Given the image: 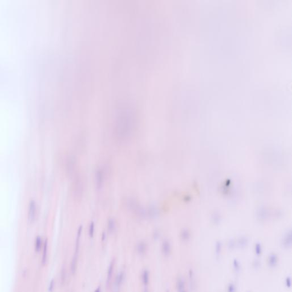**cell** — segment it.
Segmentation results:
<instances>
[{"mask_svg":"<svg viewBox=\"0 0 292 292\" xmlns=\"http://www.w3.org/2000/svg\"><path fill=\"white\" fill-rule=\"evenodd\" d=\"M115 260H113L110 263L108 267L107 272V277H106V284L107 286H109L111 281L113 278V274L114 272V268H115Z\"/></svg>","mask_w":292,"mask_h":292,"instance_id":"obj_3","label":"cell"},{"mask_svg":"<svg viewBox=\"0 0 292 292\" xmlns=\"http://www.w3.org/2000/svg\"><path fill=\"white\" fill-rule=\"evenodd\" d=\"M148 245L145 241H142L139 242L136 246V252L139 255H144L147 251Z\"/></svg>","mask_w":292,"mask_h":292,"instance_id":"obj_5","label":"cell"},{"mask_svg":"<svg viewBox=\"0 0 292 292\" xmlns=\"http://www.w3.org/2000/svg\"><path fill=\"white\" fill-rule=\"evenodd\" d=\"M94 233H95V224L94 223H91L90 226L88 227V235L91 237L92 238L94 236Z\"/></svg>","mask_w":292,"mask_h":292,"instance_id":"obj_16","label":"cell"},{"mask_svg":"<svg viewBox=\"0 0 292 292\" xmlns=\"http://www.w3.org/2000/svg\"><path fill=\"white\" fill-rule=\"evenodd\" d=\"M147 292V291H144V292Z\"/></svg>","mask_w":292,"mask_h":292,"instance_id":"obj_20","label":"cell"},{"mask_svg":"<svg viewBox=\"0 0 292 292\" xmlns=\"http://www.w3.org/2000/svg\"><path fill=\"white\" fill-rule=\"evenodd\" d=\"M54 286H55V282H54V280H52L50 282V284H49V291L50 292H52L54 290Z\"/></svg>","mask_w":292,"mask_h":292,"instance_id":"obj_17","label":"cell"},{"mask_svg":"<svg viewBox=\"0 0 292 292\" xmlns=\"http://www.w3.org/2000/svg\"><path fill=\"white\" fill-rule=\"evenodd\" d=\"M65 268H63L62 269L61 272V282L62 284H64L66 280L67 274Z\"/></svg>","mask_w":292,"mask_h":292,"instance_id":"obj_15","label":"cell"},{"mask_svg":"<svg viewBox=\"0 0 292 292\" xmlns=\"http://www.w3.org/2000/svg\"><path fill=\"white\" fill-rule=\"evenodd\" d=\"M47 257V241H45L43 244V253H42V263L43 264H45L46 263Z\"/></svg>","mask_w":292,"mask_h":292,"instance_id":"obj_11","label":"cell"},{"mask_svg":"<svg viewBox=\"0 0 292 292\" xmlns=\"http://www.w3.org/2000/svg\"><path fill=\"white\" fill-rule=\"evenodd\" d=\"M82 229H83V226H80L77 231V238H76V241H75V251H74V255H78L79 249H80V241H81V237L82 235Z\"/></svg>","mask_w":292,"mask_h":292,"instance_id":"obj_4","label":"cell"},{"mask_svg":"<svg viewBox=\"0 0 292 292\" xmlns=\"http://www.w3.org/2000/svg\"><path fill=\"white\" fill-rule=\"evenodd\" d=\"M103 181V174L101 170H98L96 173V182L98 188H101L102 185Z\"/></svg>","mask_w":292,"mask_h":292,"instance_id":"obj_9","label":"cell"},{"mask_svg":"<svg viewBox=\"0 0 292 292\" xmlns=\"http://www.w3.org/2000/svg\"><path fill=\"white\" fill-rule=\"evenodd\" d=\"M37 206L36 202L34 200H31L29 205V213H28V219L30 222L34 220L36 217Z\"/></svg>","mask_w":292,"mask_h":292,"instance_id":"obj_2","label":"cell"},{"mask_svg":"<svg viewBox=\"0 0 292 292\" xmlns=\"http://www.w3.org/2000/svg\"><path fill=\"white\" fill-rule=\"evenodd\" d=\"M108 231L110 233H113L115 229V222L113 219H110L108 221Z\"/></svg>","mask_w":292,"mask_h":292,"instance_id":"obj_13","label":"cell"},{"mask_svg":"<svg viewBox=\"0 0 292 292\" xmlns=\"http://www.w3.org/2000/svg\"><path fill=\"white\" fill-rule=\"evenodd\" d=\"M78 259V255L74 254V256L72 258V262L70 263V272L73 275L75 274V273L77 272Z\"/></svg>","mask_w":292,"mask_h":292,"instance_id":"obj_8","label":"cell"},{"mask_svg":"<svg viewBox=\"0 0 292 292\" xmlns=\"http://www.w3.org/2000/svg\"><path fill=\"white\" fill-rule=\"evenodd\" d=\"M176 287H177V289L180 292L183 290V289L185 287V282L183 280H182L181 278H179L176 282Z\"/></svg>","mask_w":292,"mask_h":292,"instance_id":"obj_14","label":"cell"},{"mask_svg":"<svg viewBox=\"0 0 292 292\" xmlns=\"http://www.w3.org/2000/svg\"><path fill=\"white\" fill-rule=\"evenodd\" d=\"M42 245V240L41 237L38 236L36 239L35 241V249L36 252H39L41 249V246Z\"/></svg>","mask_w":292,"mask_h":292,"instance_id":"obj_12","label":"cell"},{"mask_svg":"<svg viewBox=\"0 0 292 292\" xmlns=\"http://www.w3.org/2000/svg\"><path fill=\"white\" fill-rule=\"evenodd\" d=\"M94 292H102V289H101V287H98L94 290Z\"/></svg>","mask_w":292,"mask_h":292,"instance_id":"obj_18","label":"cell"},{"mask_svg":"<svg viewBox=\"0 0 292 292\" xmlns=\"http://www.w3.org/2000/svg\"><path fill=\"white\" fill-rule=\"evenodd\" d=\"M162 252L164 256H168L171 252V246L168 240H164L162 245Z\"/></svg>","mask_w":292,"mask_h":292,"instance_id":"obj_6","label":"cell"},{"mask_svg":"<svg viewBox=\"0 0 292 292\" xmlns=\"http://www.w3.org/2000/svg\"><path fill=\"white\" fill-rule=\"evenodd\" d=\"M106 233L104 232H103L102 235V241H104L105 240H106Z\"/></svg>","mask_w":292,"mask_h":292,"instance_id":"obj_19","label":"cell"},{"mask_svg":"<svg viewBox=\"0 0 292 292\" xmlns=\"http://www.w3.org/2000/svg\"><path fill=\"white\" fill-rule=\"evenodd\" d=\"M125 277H126V274H125V272L124 271H120L117 274V275L115 278L114 282V287L115 289V292H119V288L122 285L123 282L124 281Z\"/></svg>","mask_w":292,"mask_h":292,"instance_id":"obj_1","label":"cell"},{"mask_svg":"<svg viewBox=\"0 0 292 292\" xmlns=\"http://www.w3.org/2000/svg\"><path fill=\"white\" fill-rule=\"evenodd\" d=\"M268 262L269 265L272 266V267L275 266L276 264L277 263V262H278V257H277V255H275L274 253H273L272 255H271L270 256H269V258L268 259Z\"/></svg>","mask_w":292,"mask_h":292,"instance_id":"obj_10","label":"cell"},{"mask_svg":"<svg viewBox=\"0 0 292 292\" xmlns=\"http://www.w3.org/2000/svg\"><path fill=\"white\" fill-rule=\"evenodd\" d=\"M141 280L144 286L147 287V285H149V281H150V274H149V272L148 270L144 269L142 272Z\"/></svg>","mask_w":292,"mask_h":292,"instance_id":"obj_7","label":"cell"}]
</instances>
